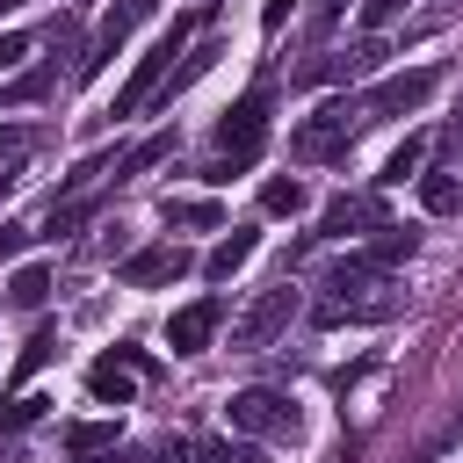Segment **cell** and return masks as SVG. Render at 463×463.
Listing matches in <instances>:
<instances>
[{
  "mask_svg": "<svg viewBox=\"0 0 463 463\" xmlns=\"http://www.w3.org/2000/svg\"><path fill=\"white\" fill-rule=\"evenodd\" d=\"M268 87H253L239 109H224V123H217V159L203 166V181H232V174H246L253 159H260V145H268Z\"/></svg>",
  "mask_w": 463,
  "mask_h": 463,
  "instance_id": "obj_1",
  "label": "cell"
},
{
  "mask_svg": "<svg viewBox=\"0 0 463 463\" xmlns=\"http://www.w3.org/2000/svg\"><path fill=\"white\" fill-rule=\"evenodd\" d=\"M369 116H362V101H326L318 116H304L297 130H289V152L304 159V166H318V159H340L347 145H354V130H362Z\"/></svg>",
  "mask_w": 463,
  "mask_h": 463,
  "instance_id": "obj_2",
  "label": "cell"
},
{
  "mask_svg": "<svg viewBox=\"0 0 463 463\" xmlns=\"http://www.w3.org/2000/svg\"><path fill=\"white\" fill-rule=\"evenodd\" d=\"M232 427H239V434H260V441H297V434H304V412H297L289 391L253 383V391L232 398Z\"/></svg>",
  "mask_w": 463,
  "mask_h": 463,
  "instance_id": "obj_3",
  "label": "cell"
},
{
  "mask_svg": "<svg viewBox=\"0 0 463 463\" xmlns=\"http://www.w3.org/2000/svg\"><path fill=\"white\" fill-rule=\"evenodd\" d=\"M181 43H188V22H174V29H166V36H159V43H152V51L137 58V65H130V80L116 87V109H109V116H137V109H145V101L159 94V80L174 72V58H181Z\"/></svg>",
  "mask_w": 463,
  "mask_h": 463,
  "instance_id": "obj_4",
  "label": "cell"
},
{
  "mask_svg": "<svg viewBox=\"0 0 463 463\" xmlns=\"http://www.w3.org/2000/svg\"><path fill=\"white\" fill-rule=\"evenodd\" d=\"M289 318H297V289H289V282H275V289H260V297L232 318V347H246V354H253V347H268Z\"/></svg>",
  "mask_w": 463,
  "mask_h": 463,
  "instance_id": "obj_5",
  "label": "cell"
},
{
  "mask_svg": "<svg viewBox=\"0 0 463 463\" xmlns=\"http://www.w3.org/2000/svg\"><path fill=\"white\" fill-rule=\"evenodd\" d=\"M434 87H441V65H412V72H391L383 87H369V94H362V116H369V123H376V116H412V109H420Z\"/></svg>",
  "mask_w": 463,
  "mask_h": 463,
  "instance_id": "obj_6",
  "label": "cell"
},
{
  "mask_svg": "<svg viewBox=\"0 0 463 463\" xmlns=\"http://www.w3.org/2000/svg\"><path fill=\"white\" fill-rule=\"evenodd\" d=\"M152 7H159V0H116V7L101 14V29H94L87 58H80V80H94V72H101V65H109V58L123 51V36H130V29H137V22L152 14Z\"/></svg>",
  "mask_w": 463,
  "mask_h": 463,
  "instance_id": "obj_7",
  "label": "cell"
},
{
  "mask_svg": "<svg viewBox=\"0 0 463 463\" xmlns=\"http://www.w3.org/2000/svg\"><path fill=\"white\" fill-rule=\"evenodd\" d=\"M217 326H224V304H217V297H195V304H181V311L166 318V347H174V354H203Z\"/></svg>",
  "mask_w": 463,
  "mask_h": 463,
  "instance_id": "obj_8",
  "label": "cell"
},
{
  "mask_svg": "<svg viewBox=\"0 0 463 463\" xmlns=\"http://www.w3.org/2000/svg\"><path fill=\"white\" fill-rule=\"evenodd\" d=\"M130 289H159V282H174V275H188V253L181 246H137V253H123V268H116Z\"/></svg>",
  "mask_w": 463,
  "mask_h": 463,
  "instance_id": "obj_9",
  "label": "cell"
},
{
  "mask_svg": "<svg viewBox=\"0 0 463 463\" xmlns=\"http://www.w3.org/2000/svg\"><path fill=\"white\" fill-rule=\"evenodd\" d=\"M326 239H347V232H383V203L376 195H333L326 217H318Z\"/></svg>",
  "mask_w": 463,
  "mask_h": 463,
  "instance_id": "obj_10",
  "label": "cell"
},
{
  "mask_svg": "<svg viewBox=\"0 0 463 463\" xmlns=\"http://www.w3.org/2000/svg\"><path fill=\"white\" fill-rule=\"evenodd\" d=\"M253 253H260V232H253V224H232V232H224V239L203 253V275H210V282H232V275H239Z\"/></svg>",
  "mask_w": 463,
  "mask_h": 463,
  "instance_id": "obj_11",
  "label": "cell"
},
{
  "mask_svg": "<svg viewBox=\"0 0 463 463\" xmlns=\"http://www.w3.org/2000/svg\"><path fill=\"white\" fill-rule=\"evenodd\" d=\"M376 58H383V43H354V51H326V58H311V65H304L297 80H304V87H318V80H354V72H369Z\"/></svg>",
  "mask_w": 463,
  "mask_h": 463,
  "instance_id": "obj_12",
  "label": "cell"
},
{
  "mask_svg": "<svg viewBox=\"0 0 463 463\" xmlns=\"http://www.w3.org/2000/svg\"><path fill=\"white\" fill-rule=\"evenodd\" d=\"M130 376H137V369H130L123 354H101V362L87 369V391H94L101 405H130Z\"/></svg>",
  "mask_w": 463,
  "mask_h": 463,
  "instance_id": "obj_13",
  "label": "cell"
},
{
  "mask_svg": "<svg viewBox=\"0 0 463 463\" xmlns=\"http://www.w3.org/2000/svg\"><path fill=\"white\" fill-rule=\"evenodd\" d=\"M420 210L427 217H456L463 210V174H420Z\"/></svg>",
  "mask_w": 463,
  "mask_h": 463,
  "instance_id": "obj_14",
  "label": "cell"
},
{
  "mask_svg": "<svg viewBox=\"0 0 463 463\" xmlns=\"http://www.w3.org/2000/svg\"><path fill=\"white\" fill-rule=\"evenodd\" d=\"M166 224H181V232H217V224H224V210H217L210 195H181V203L166 195Z\"/></svg>",
  "mask_w": 463,
  "mask_h": 463,
  "instance_id": "obj_15",
  "label": "cell"
},
{
  "mask_svg": "<svg viewBox=\"0 0 463 463\" xmlns=\"http://www.w3.org/2000/svg\"><path fill=\"white\" fill-rule=\"evenodd\" d=\"M362 253H369V260H376V268L391 275L398 260H412V253H420V232H398V224H383V232H376V239H369Z\"/></svg>",
  "mask_w": 463,
  "mask_h": 463,
  "instance_id": "obj_16",
  "label": "cell"
},
{
  "mask_svg": "<svg viewBox=\"0 0 463 463\" xmlns=\"http://www.w3.org/2000/svg\"><path fill=\"white\" fill-rule=\"evenodd\" d=\"M304 203H311V195H304V181H297V174H275V181H260V210H268V217H297Z\"/></svg>",
  "mask_w": 463,
  "mask_h": 463,
  "instance_id": "obj_17",
  "label": "cell"
},
{
  "mask_svg": "<svg viewBox=\"0 0 463 463\" xmlns=\"http://www.w3.org/2000/svg\"><path fill=\"white\" fill-rule=\"evenodd\" d=\"M43 297H51V268H14L7 304H14V311H43Z\"/></svg>",
  "mask_w": 463,
  "mask_h": 463,
  "instance_id": "obj_18",
  "label": "cell"
},
{
  "mask_svg": "<svg viewBox=\"0 0 463 463\" xmlns=\"http://www.w3.org/2000/svg\"><path fill=\"white\" fill-rule=\"evenodd\" d=\"M51 354H58V326H36V333L22 340V354H14V383H29V376H36Z\"/></svg>",
  "mask_w": 463,
  "mask_h": 463,
  "instance_id": "obj_19",
  "label": "cell"
},
{
  "mask_svg": "<svg viewBox=\"0 0 463 463\" xmlns=\"http://www.w3.org/2000/svg\"><path fill=\"white\" fill-rule=\"evenodd\" d=\"M65 449H72V456H109V449H116V420H80V427H65Z\"/></svg>",
  "mask_w": 463,
  "mask_h": 463,
  "instance_id": "obj_20",
  "label": "cell"
},
{
  "mask_svg": "<svg viewBox=\"0 0 463 463\" xmlns=\"http://www.w3.org/2000/svg\"><path fill=\"white\" fill-rule=\"evenodd\" d=\"M166 152H174V137H166V130H159V137H145V145H130V152L116 159V181H130V174H145V166H159Z\"/></svg>",
  "mask_w": 463,
  "mask_h": 463,
  "instance_id": "obj_21",
  "label": "cell"
},
{
  "mask_svg": "<svg viewBox=\"0 0 463 463\" xmlns=\"http://www.w3.org/2000/svg\"><path fill=\"white\" fill-rule=\"evenodd\" d=\"M420 159H427V145H420V137H405V145L383 159V181H391V188H398V181H412V174H420Z\"/></svg>",
  "mask_w": 463,
  "mask_h": 463,
  "instance_id": "obj_22",
  "label": "cell"
},
{
  "mask_svg": "<svg viewBox=\"0 0 463 463\" xmlns=\"http://www.w3.org/2000/svg\"><path fill=\"white\" fill-rule=\"evenodd\" d=\"M36 412H43V398H14V405L0 412V434H14V427H29Z\"/></svg>",
  "mask_w": 463,
  "mask_h": 463,
  "instance_id": "obj_23",
  "label": "cell"
},
{
  "mask_svg": "<svg viewBox=\"0 0 463 463\" xmlns=\"http://www.w3.org/2000/svg\"><path fill=\"white\" fill-rule=\"evenodd\" d=\"M398 14H405V0H362V22H369V29H391Z\"/></svg>",
  "mask_w": 463,
  "mask_h": 463,
  "instance_id": "obj_24",
  "label": "cell"
},
{
  "mask_svg": "<svg viewBox=\"0 0 463 463\" xmlns=\"http://www.w3.org/2000/svg\"><path fill=\"white\" fill-rule=\"evenodd\" d=\"M210 58H217V43H203V51H195V58H188V65L174 72V87H188V80H203V72H210Z\"/></svg>",
  "mask_w": 463,
  "mask_h": 463,
  "instance_id": "obj_25",
  "label": "cell"
},
{
  "mask_svg": "<svg viewBox=\"0 0 463 463\" xmlns=\"http://www.w3.org/2000/svg\"><path fill=\"white\" fill-rule=\"evenodd\" d=\"M137 463H188V441H152Z\"/></svg>",
  "mask_w": 463,
  "mask_h": 463,
  "instance_id": "obj_26",
  "label": "cell"
},
{
  "mask_svg": "<svg viewBox=\"0 0 463 463\" xmlns=\"http://www.w3.org/2000/svg\"><path fill=\"white\" fill-rule=\"evenodd\" d=\"M203 456H210V463H260V456H253V449H232V441H210V449H203Z\"/></svg>",
  "mask_w": 463,
  "mask_h": 463,
  "instance_id": "obj_27",
  "label": "cell"
},
{
  "mask_svg": "<svg viewBox=\"0 0 463 463\" xmlns=\"http://www.w3.org/2000/svg\"><path fill=\"white\" fill-rule=\"evenodd\" d=\"M22 58H29V36H0V72L22 65Z\"/></svg>",
  "mask_w": 463,
  "mask_h": 463,
  "instance_id": "obj_28",
  "label": "cell"
},
{
  "mask_svg": "<svg viewBox=\"0 0 463 463\" xmlns=\"http://www.w3.org/2000/svg\"><path fill=\"white\" fill-rule=\"evenodd\" d=\"M22 246H29V232H22V224H0V260H14Z\"/></svg>",
  "mask_w": 463,
  "mask_h": 463,
  "instance_id": "obj_29",
  "label": "cell"
},
{
  "mask_svg": "<svg viewBox=\"0 0 463 463\" xmlns=\"http://www.w3.org/2000/svg\"><path fill=\"white\" fill-rule=\"evenodd\" d=\"M282 22H289V0H268L260 7V29H282Z\"/></svg>",
  "mask_w": 463,
  "mask_h": 463,
  "instance_id": "obj_30",
  "label": "cell"
},
{
  "mask_svg": "<svg viewBox=\"0 0 463 463\" xmlns=\"http://www.w3.org/2000/svg\"><path fill=\"white\" fill-rule=\"evenodd\" d=\"M72 463H116V449H109V456H72Z\"/></svg>",
  "mask_w": 463,
  "mask_h": 463,
  "instance_id": "obj_31",
  "label": "cell"
},
{
  "mask_svg": "<svg viewBox=\"0 0 463 463\" xmlns=\"http://www.w3.org/2000/svg\"><path fill=\"white\" fill-rule=\"evenodd\" d=\"M14 137H22V130H14V123H0V145H14Z\"/></svg>",
  "mask_w": 463,
  "mask_h": 463,
  "instance_id": "obj_32",
  "label": "cell"
},
{
  "mask_svg": "<svg viewBox=\"0 0 463 463\" xmlns=\"http://www.w3.org/2000/svg\"><path fill=\"white\" fill-rule=\"evenodd\" d=\"M7 7H14V0H7Z\"/></svg>",
  "mask_w": 463,
  "mask_h": 463,
  "instance_id": "obj_33",
  "label": "cell"
}]
</instances>
